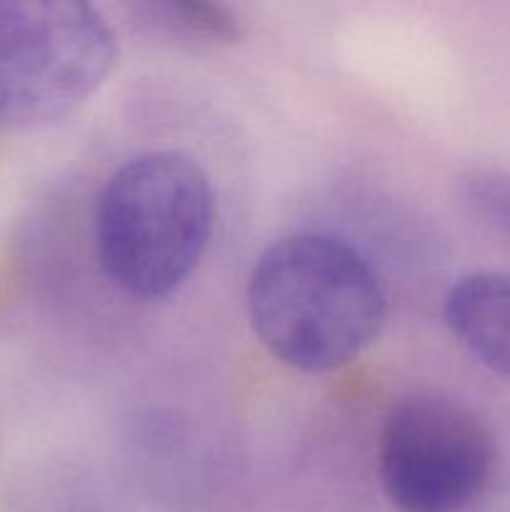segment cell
I'll return each mask as SVG.
<instances>
[{
	"label": "cell",
	"mask_w": 510,
	"mask_h": 512,
	"mask_svg": "<svg viewBox=\"0 0 510 512\" xmlns=\"http://www.w3.org/2000/svg\"><path fill=\"white\" fill-rule=\"evenodd\" d=\"M248 315L275 360L300 373H328L378 338L388 295L373 263L348 240L300 233L260 253L248 280Z\"/></svg>",
	"instance_id": "6da1fadb"
},
{
	"label": "cell",
	"mask_w": 510,
	"mask_h": 512,
	"mask_svg": "<svg viewBox=\"0 0 510 512\" xmlns=\"http://www.w3.org/2000/svg\"><path fill=\"white\" fill-rule=\"evenodd\" d=\"M215 198L200 163L178 150L125 160L103 185L95 250L105 278L130 298H168L210 243Z\"/></svg>",
	"instance_id": "7a4b0ae2"
},
{
	"label": "cell",
	"mask_w": 510,
	"mask_h": 512,
	"mask_svg": "<svg viewBox=\"0 0 510 512\" xmlns=\"http://www.w3.org/2000/svg\"><path fill=\"white\" fill-rule=\"evenodd\" d=\"M115 35L105 15L68 0H0V128L68 118L108 78Z\"/></svg>",
	"instance_id": "3957f363"
},
{
	"label": "cell",
	"mask_w": 510,
	"mask_h": 512,
	"mask_svg": "<svg viewBox=\"0 0 510 512\" xmlns=\"http://www.w3.org/2000/svg\"><path fill=\"white\" fill-rule=\"evenodd\" d=\"M493 435L463 400L423 390L385 415L378 445L383 493L403 512H458L483 493Z\"/></svg>",
	"instance_id": "277c9868"
},
{
	"label": "cell",
	"mask_w": 510,
	"mask_h": 512,
	"mask_svg": "<svg viewBox=\"0 0 510 512\" xmlns=\"http://www.w3.org/2000/svg\"><path fill=\"white\" fill-rule=\"evenodd\" d=\"M443 315L478 363L510 380V273L480 270L458 278L445 293Z\"/></svg>",
	"instance_id": "5b68a950"
},
{
	"label": "cell",
	"mask_w": 510,
	"mask_h": 512,
	"mask_svg": "<svg viewBox=\"0 0 510 512\" xmlns=\"http://www.w3.org/2000/svg\"><path fill=\"white\" fill-rule=\"evenodd\" d=\"M130 23L148 38L188 50H210L233 45L245 28L238 13L220 3L203 0H145L125 5Z\"/></svg>",
	"instance_id": "8992f818"
},
{
	"label": "cell",
	"mask_w": 510,
	"mask_h": 512,
	"mask_svg": "<svg viewBox=\"0 0 510 512\" xmlns=\"http://www.w3.org/2000/svg\"><path fill=\"white\" fill-rule=\"evenodd\" d=\"M458 198L473 218L510 238V173L493 168L470 170L460 178Z\"/></svg>",
	"instance_id": "52a82bcc"
}]
</instances>
